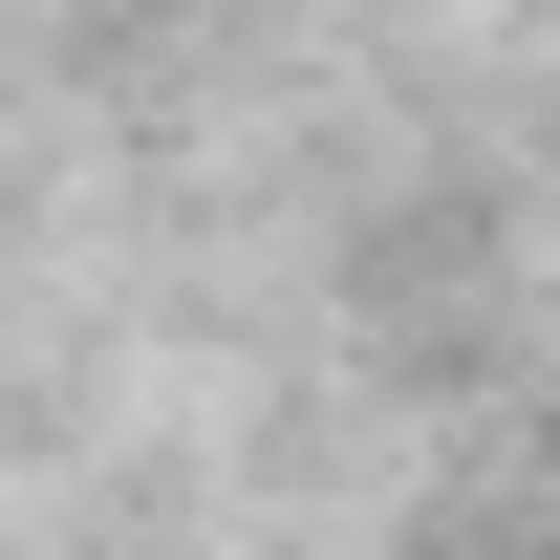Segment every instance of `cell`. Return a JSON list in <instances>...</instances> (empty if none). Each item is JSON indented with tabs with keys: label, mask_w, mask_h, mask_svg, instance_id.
Returning a JSON list of instances; mask_svg holds the SVG:
<instances>
[{
	"label": "cell",
	"mask_w": 560,
	"mask_h": 560,
	"mask_svg": "<svg viewBox=\"0 0 560 560\" xmlns=\"http://www.w3.org/2000/svg\"><path fill=\"white\" fill-rule=\"evenodd\" d=\"M517 560H560V539H517Z\"/></svg>",
	"instance_id": "cell-1"
}]
</instances>
